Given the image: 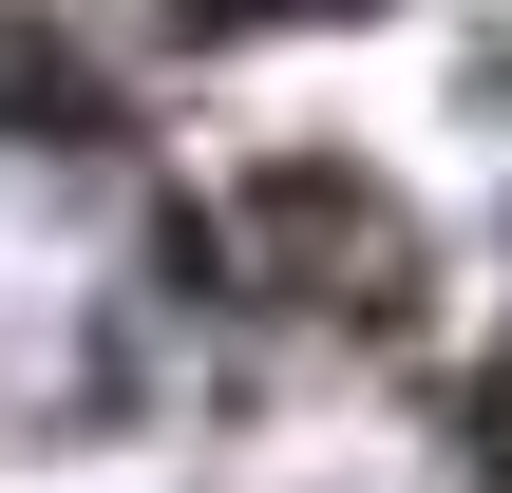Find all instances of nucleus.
<instances>
[{
    "label": "nucleus",
    "mask_w": 512,
    "mask_h": 493,
    "mask_svg": "<svg viewBox=\"0 0 512 493\" xmlns=\"http://www.w3.org/2000/svg\"><path fill=\"white\" fill-rule=\"evenodd\" d=\"M494 361H512V323H494Z\"/></svg>",
    "instance_id": "obj_4"
},
{
    "label": "nucleus",
    "mask_w": 512,
    "mask_h": 493,
    "mask_svg": "<svg viewBox=\"0 0 512 493\" xmlns=\"http://www.w3.org/2000/svg\"><path fill=\"white\" fill-rule=\"evenodd\" d=\"M0 133H19V152H95V133H114V95H95V57H76L57 19H0Z\"/></svg>",
    "instance_id": "obj_2"
},
{
    "label": "nucleus",
    "mask_w": 512,
    "mask_h": 493,
    "mask_svg": "<svg viewBox=\"0 0 512 493\" xmlns=\"http://www.w3.org/2000/svg\"><path fill=\"white\" fill-rule=\"evenodd\" d=\"M209 247H228V304H266L304 342H418V304H437V247L361 152H266L209 209Z\"/></svg>",
    "instance_id": "obj_1"
},
{
    "label": "nucleus",
    "mask_w": 512,
    "mask_h": 493,
    "mask_svg": "<svg viewBox=\"0 0 512 493\" xmlns=\"http://www.w3.org/2000/svg\"><path fill=\"white\" fill-rule=\"evenodd\" d=\"M228 19H361V0H228Z\"/></svg>",
    "instance_id": "obj_3"
}]
</instances>
